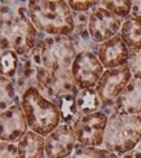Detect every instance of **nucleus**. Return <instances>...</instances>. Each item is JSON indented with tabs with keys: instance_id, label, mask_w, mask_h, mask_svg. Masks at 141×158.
<instances>
[{
	"instance_id": "4be33fe9",
	"label": "nucleus",
	"mask_w": 141,
	"mask_h": 158,
	"mask_svg": "<svg viewBox=\"0 0 141 158\" xmlns=\"http://www.w3.org/2000/svg\"><path fill=\"white\" fill-rule=\"evenodd\" d=\"M98 5L123 19L128 18L132 13L131 0H102V2H98Z\"/></svg>"
},
{
	"instance_id": "bb28decb",
	"label": "nucleus",
	"mask_w": 141,
	"mask_h": 158,
	"mask_svg": "<svg viewBox=\"0 0 141 158\" xmlns=\"http://www.w3.org/2000/svg\"><path fill=\"white\" fill-rule=\"evenodd\" d=\"M131 16L141 19V0L132 2V13H131Z\"/></svg>"
},
{
	"instance_id": "9b49d317",
	"label": "nucleus",
	"mask_w": 141,
	"mask_h": 158,
	"mask_svg": "<svg viewBox=\"0 0 141 158\" xmlns=\"http://www.w3.org/2000/svg\"><path fill=\"white\" fill-rule=\"evenodd\" d=\"M29 131L27 121L21 108V100L0 114V140L17 144Z\"/></svg>"
},
{
	"instance_id": "1a4fd4ad",
	"label": "nucleus",
	"mask_w": 141,
	"mask_h": 158,
	"mask_svg": "<svg viewBox=\"0 0 141 158\" xmlns=\"http://www.w3.org/2000/svg\"><path fill=\"white\" fill-rule=\"evenodd\" d=\"M70 70L78 89H95L105 71L97 55L89 51L79 52Z\"/></svg>"
},
{
	"instance_id": "20e7f679",
	"label": "nucleus",
	"mask_w": 141,
	"mask_h": 158,
	"mask_svg": "<svg viewBox=\"0 0 141 158\" xmlns=\"http://www.w3.org/2000/svg\"><path fill=\"white\" fill-rule=\"evenodd\" d=\"M141 141V117L111 111L106 124L102 148L122 157Z\"/></svg>"
},
{
	"instance_id": "a878e982",
	"label": "nucleus",
	"mask_w": 141,
	"mask_h": 158,
	"mask_svg": "<svg viewBox=\"0 0 141 158\" xmlns=\"http://www.w3.org/2000/svg\"><path fill=\"white\" fill-rule=\"evenodd\" d=\"M0 158H19L17 144L0 140Z\"/></svg>"
},
{
	"instance_id": "412c9836",
	"label": "nucleus",
	"mask_w": 141,
	"mask_h": 158,
	"mask_svg": "<svg viewBox=\"0 0 141 158\" xmlns=\"http://www.w3.org/2000/svg\"><path fill=\"white\" fill-rule=\"evenodd\" d=\"M19 65V56L15 51H3L0 55V75L10 81L16 78Z\"/></svg>"
},
{
	"instance_id": "c85d7f7f",
	"label": "nucleus",
	"mask_w": 141,
	"mask_h": 158,
	"mask_svg": "<svg viewBox=\"0 0 141 158\" xmlns=\"http://www.w3.org/2000/svg\"><path fill=\"white\" fill-rule=\"evenodd\" d=\"M137 149H139V150H140V152H141V141L139 143V145H137Z\"/></svg>"
},
{
	"instance_id": "c756f323",
	"label": "nucleus",
	"mask_w": 141,
	"mask_h": 158,
	"mask_svg": "<svg viewBox=\"0 0 141 158\" xmlns=\"http://www.w3.org/2000/svg\"><path fill=\"white\" fill-rule=\"evenodd\" d=\"M2 52H3V51H2V47H0V55H2Z\"/></svg>"
},
{
	"instance_id": "f3484780",
	"label": "nucleus",
	"mask_w": 141,
	"mask_h": 158,
	"mask_svg": "<svg viewBox=\"0 0 141 158\" xmlns=\"http://www.w3.org/2000/svg\"><path fill=\"white\" fill-rule=\"evenodd\" d=\"M119 35L131 52L141 49V19L130 16L123 21Z\"/></svg>"
},
{
	"instance_id": "f03ea898",
	"label": "nucleus",
	"mask_w": 141,
	"mask_h": 158,
	"mask_svg": "<svg viewBox=\"0 0 141 158\" xmlns=\"http://www.w3.org/2000/svg\"><path fill=\"white\" fill-rule=\"evenodd\" d=\"M27 13L40 34L70 36L75 29L74 12L65 0H30Z\"/></svg>"
},
{
	"instance_id": "ddd939ff",
	"label": "nucleus",
	"mask_w": 141,
	"mask_h": 158,
	"mask_svg": "<svg viewBox=\"0 0 141 158\" xmlns=\"http://www.w3.org/2000/svg\"><path fill=\"white\" fill-rule=\"evenodd\" d=\"M97 57L105 70L124 66L128 64L131 51L119 34L98 45Z\"/></svg>"
},
{
	"instance_id": "423d86ee",
	"label": "nucleus",
	"mask_w": 141,
	"mask_h": 158,
	"mask_svg": "<svg viewBox=\"0 0 141 158\" xmlns=\"http://www.w3.org/2000/svg\"><path fill=\"white\" fill-rule=\"evenodd\" d=\"M36 88L43 96L52 101L79 91L74 83L70 69L51 71L44 68H36Z\"/></svg>"
},
{
	"instance_id": "6e6552de",
	"label": "nucleus",
	"mask_w": 141,
	"mask_h": 158,
	"mask_svg": "<svg viewBox=\"0 0 141 158\" xmlns=\"http://www.w3.org/2000/svg\"><path fill=\"white\" fill-rule=\"evenodd\" d=\"M132 79L133 77L128 65L105 70L95 88L102 102V106L113 109L117 98L126 89Z\"/></svg>"
},
{
	"instance_id": "aec40b11",
	"label": "nucleus",
	"mask_w": 141,
	"mask_h": 158,
	"mask_svg": "<svg viewBox=\"0 0 141 158\" xmlns=\"http://www.w3.org/2000/svg\"><path fill=\"white\" fill-rule=\"evenodd\" d=\"M19 100L13 81L0 75V114Z\"/></svg>"
},
{
	"instance_id": "b1692460",
	"label": "nucleus",
	"mask_w": 141,
	"mask_h": 158,
	"mask_svg": "<svg viewBox=\"0 0 141 158\" xmlns=\"http://www.w3.org/2000/svg\"><path fill=\"white\" fill-rule=\"evenodd\" d=\"M128 68L132 73V77L135 79L141 81V49L140 51H133L130 55L128 60Z\"/></svg>"
},
{
	"instance_id": "7c9ffc66",
	"label": "nucleus",
	"mask_w": 141,
	"mask_h": 158,
	"mask_svg": "<svg viewBox=\"0 0 141 158\" xmlns=\"http://www.w3.org/2000/svg\"><path fill=\"white\" fill-rule=\"evenodd\" d=\"M140 117H141V115H140Z\"/></svg>"
},
{
	"instance_id": "cd10ccee",
	"label": "nucleus",
	"mask_w": 141,
	"mask_h": 158,
	"mask_svg": "<svg viewBox=\"0 0 141 158\" xmlns=\"http://www.w3.org/2000/svg\"><path fill=\"white\" fill-rule=\"evenodd\" d=\"M120 158H141V152H140V150L136 148V149L131 150V152L126 153L124 156H122Z\"/></svg>"
},
{
	"instance_id": "39448f33",
	"label": "nucleus",
	"mask_w": 141,
	"mask_h": 158,
	"mask_svg": "<svg viewBox=\"0 0 141 158\" xmlns=\"http://www.w3.org/2000/svg\"><path fill=\"white\" fill-rule=\"evenodd\" d=\"M21 108L29 130L43 137L52 134L61 124V115L56 102L43 96L36 87L25 92L21 97Z\"/></svg>"
},
{
	"instance_id": "6ab92c4d",
	"label": "nucleus",
	"mask_w": 141,
	"mask_h": 158,
	"mask_svg": "<svg viewBox=\"0 0 141 158\" xmlns=\"http://www.w3.org/2000/svg\"><path fill=\"white\" fill-rule=\"evenodd\" d=\"M77 94H69V95L61 96L55 101L58 110H60L61 123H64V124H70L71 126L80 117L79 111H78V106H77Z\"/></svg>"
},
{
	"instance_id": "dca6fc26",
	"label": "nucleus",
	"mask_w": 141,
	"mask_h": 158,
	"mask_svg": "<svg viewBox=\"0 0 141 158\" xmlns=\"http://www.w3.org/2000/svg\"><path fill=\"white\" fill-rule=\"evenodd\" d=\"M19 158H45V137L29 130L17 143Z\"/></svg>"
},
{
	"instance_id": "a211bd4d",
	"label": "nucleus",
	"mask_w": 141,
	"mask_h": 158,
	"mask_svg": "<svg viewBox=\"0 0 141 158\" xmlns=\"http://www.w3.org/2000/svg\"><path fill=\"white\" fill-rule=\"evenodd\" d=\"M77 106L80 115L96 113L104 109L96 89H79L77 94Z\"/></svg>"
},
{
	"instance_id": "2eb2a0df",
	"label": "nucleus",
	"mask_w": 141,
	"mask_h": 158,
	"mask_svg": "<svg viewBox=\"0 0 141 158\" xmlns=\"http://www.w3.org/2000/svg\"><path fill=\"white\" fill-rule=\"evenodd\" d=\"M13 83H15V88L19 98L30 88L36 87V66L29 55L19 57L17 75L13 79Z\"/></svg>"
},
{
	"instance_id": "393cba45",
	"label": "nucleus",
	"mask_w": 141,
	"mask_h": 158,
	"mask_svg": "<svg viewBox=\"0 0 141 158\" xmlns=\"http://www.w3.org/2000/svg\"><path fill=\"white\" fill-rule=\"evenodd\" d=\"M73 12H91L93 8L97 6L98 2H93V0H70L68 2Z\"/></svg>"
},
{
	"instance_id": "9d476101",
	"label": "nucleus",
	"mask_w": 141,
	"mask_h": 158,
	"mask_svg": "<svg viewBox=\"0 0 141 158\" xmlns=\"http://www.w3.org/2000/svg\"><path fill=\"white\" fill-rule=\"evenodd\" d=\"M123 21V18L100 6L97 3L96 8L89 12L88 18V32L92 40L100 45L109 39L117 36L120 32Z\"/></svg>"
},
{
	"instance_id": "0eeeda50",
	"label": "nucleus",
	"mask_w": 141,
	"mask_h": 158,
	"mask_svg": "<svg viewBox=\"0 0 141 158\" xmlns=\"http://www.w3.org/2000/svg\"><path fill=\"white\" fill-rule=\"evenodd\" d=\"M107 121H109V114L102 110L80 115L71 124L77 143L83 147H102Z\"/></svg>"
},
{
	"instance_id": "f8f14e48",
	"label": "nucleus",
	"mask_w": 141,
	"mask_h": 158,
	"mask_svg": "<svg viewBox=\"0 0 141 158\" xmlns=\"http://www.w3.org/2000/svg\"><path fill=\"white\" fill-rule=\"evenodd\" d=\"M78 145L70 124L61 123L45 137V158H70Z\"/></svg>"
},
{
	"instance_id": "f257e3e1",
	"label": "nucleus",
	"mask_w": 141,
	"mask_h": 158,
	"mask_svg": "<svg viewBox=\"0 0 141 158\" xmlns=\"http://www.w3.org/2000/svg\"><path fill=\"white\" fill-rule=\"evenodd\" d=\"M40 32L27 13V2H0V47L27 56L35 48Z\"/></svg>"
},
{
	"instance_id": "5701e85b",
	"label": "nucleus",
	"mask_w": 141,
	"mask_h": 158,
	"mask_svg": "<svg viewBox=\"0 0 141 158\" xmlns=\"http://www.w3.org/2000/svg\"><path fill=\"white\" fill-rule=\"evenodd\" d=\"M70 158H120V157H118L115 153H113L102 147L100 148L83 147L78 144Z\"/></svg>"
},
{
	"instance_id": "7ed1b4c3",
	"label": "nucleus",
	"mask_w": 141,
	"mask_h": 158,
	"mask_svg": "<svg viewBox=\"0 0 141 158\" xmlns=\"http://www.w3.org/2000/svg\"><path fill=\"white\" fill-rule=\"evenodd\" d=\"M40 35L35 48L29 55L35 66L51 71L71 69L78 55L73 39L64 35Z\"/></svg>"
},
{
	"instance_id": "4468645a",
	"label": "nucleus",
	"mask_w": 141,
	"mask_h": 158,
	"mask_svg": "<svg viewBox=\"0 0 141 158\" xmlns=\"http://www.w3.org/2000/svg\"><path fill=\"white\" fill-rule=\"evenodd\" d=\"M113 111L141 115V81L133 78L117 98Z\"/></svg>"
}]
</instances>
